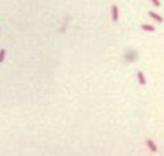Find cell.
Segmentation results:
<instances>
[{
	"label": "cell",
	"mask_w": 164,
	"mask_h": 156,
	"mask_svg": "<svg viewBox=\"0 0 164 156\" xmlns=\"http://www.w3.org/2000/svg\"><path fill=\"white\" fill-rule=\"evenodd\" d=\"M149 15H150V16H151L152 18H154L155 20L158 21L159 22H163V18H162L161 16H159V14H155V12H152V11H150V12H149Z\"/></svg>",
	"instance_id": "cell-2"
},
{
	"label": "cell",
	"mask_w": 164,
	"mask_h": 156,
	"mask_svg": "<svg viewBox=\"0 0 164 156\" xmlns=\"http://www.w3.org/2000/svg\"><path fill=\"white\" fill-rule=\"evenodd\" d=\"M151 2L154 3V5L156 6H160V2L159 0H151Z\"/></svg>",
	"instance_id": "cell-7"
},
{
	"label": "cell",
	"mask_w": 164,
	"mask_h": 156,
	"mask_svg": "<svg viewBox=\"0 0 164 156\" xmlns=\"http://www.w3.org/2000/svg\"><path fill=\"white\" fill-rule=\"evenodd\" d=\"M138 78H139V81L140 83V85H144L146 84V80H145V77L143 74V73L141 71H139L138 73Z\"/></svg>",
	"instance_id": "cell-4"
},
{
	"label": "cell",
	"mask_w": 164,
	"mask_h": 156,
	"mask_svg": "<svg viewBox=\"0 0 164 156\" xmlns=\"http://www.w3.org/2000/svg\"><path fill=\"white\" fill-rule=\"evenodd\" d=\"M142 28L144 30H147V31H154L155 30V27L151 25H143Z\"/></svg>",
	"instance_id": "cell-5"
},
{
	"label": "cell",
	"mask_w": 164,
	"mask_h": 156,
	"mask_svg": "<svg viewBox=\"0 0 164 156\" xmlns=\"http://www.w3.org/2000/svg\"><path fill=\"white\" fill-rule=\"evenodd\" d=\"M147 144L148 147H149L152 151H153V152H156V151H157V147H156V146L155 145V143H154L153 141H152V140L147 139Z\"/></svg>",
	"instance_id": "cell-3"
},
{
	"label": "cell",
	"mask_w": 164,
	"mask_h": 156,
	"mask_svg": "<svg viewBox=\"0 0 164 156\" xmlns=\"http://www.w3.org/2000/svg\"><path fill=\"white\" fill-rule=\"evenodd\" d=\"M118 18H119V10L117 6L114 5L112 6V19L114 22H117Z\"/></svg>",
	"instance_id": "cell-1"
},
{
	"label": "cell",
	"mask_w": 164,
	"mask_h": 156,
	"mask_svg": "<svg viewBox=\"0 0 164 156\" xmlns=\"http://www.w3.org/2000/svg\"><path fill=\"white\" fill-rule=\"evenodd\" d=\"M5 54H6V51L5 49H1L0 50V63L3 62V60H4V58H5Z\"/></svg>",
	"instance_id": "cell-6"
}]
</instances>
